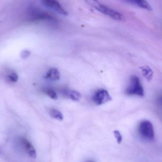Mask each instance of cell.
I'll return each instance as SVG.
<instances>
[{"mask_svg": "<svg viewBox=\"0 0 162 162\" xmlns=\"http://www.w3.org/2000/svg\"><path fill=\"white\" fill-rule=\"evenodd\" d=\"M85 1L90 6L113 20L119 22H125L126 21V18L122 14L101 4L98 0H85Z\"/></svg>", "mask_w": 162, "mask_h": 162, "instance_id": "1", "label": "cell"}, {"mask_svg": "<svg viewBox=\"0 0 162 162\" xmlns=\"http://www.w3.org/2000/svg\"><path fill=\"white\" fill-rule=\"evenodd\" d=\"M126 94L128 95H136L143 97L144 91L139 79L137 76H132L130 79V83L126 90Z\"/></svg>", "mask_w": 162, "mask_h": 162, "instance_id": "2", "label": "cell"}, {"mask_svg": "<svg viewBox=\"0 0 162 162\" xmlns=\"http://www.w3.org/2000/svg\"><path fill=\"white\" fill-rule=\"evenodd\" d=\"M139 133L143 139L152 140L155 137L154 127L152 123L149 121H143L140 123Z\"/></svg>", "mask_w": 162, "mask_h": 162, "instance_id": "3", "label": "cell"}, {"mask_svg": "<svg viewBox=\"0 0 162 162\" xmlns=\"http://www.w3.org/2000/svg\"><path fill=\"white\" fill-rule=\"evenodd\" d=\"M92 99L95 104L101 105L111 101L112 98L106 90L100 89L94 93Z\"/></svg>", "mask_w": 162, "mask_h": 162, "instance_id": "4", "label": "cell"}, {"mask_svg": "<svg viewBox=\"0 0 162 162\" xmlns=\"http://www.w3.org/2000/svg\"><path fill=\"white\" fill-rule=\"evenodd\" d=\"M29 17L31 20L32 21L44 20L53 23L56 22L55 18L52 16L45 13V11H41L37 9H32L30 11Z\"/></svg>", "mask_w": 162, "mask_h": 162, "instance_id": "5", "label": "cell"}, {"mask_svg": "<svg viewBox=\"0 0 162 162\" xmlns=\"http://www.w3.org/2000/svg\"><path fill=\"white\" fill-rule=\"evenodd\" d=\"M41 2L45 6L60 15L65 16L68 15L67 11L62 7L57 0H41Z\"/></svg>", "mask_w": 162, "mask_h": 162, "instance_id": "6", "label": "cell"}, {"mask_svg": "<svg viewBox=\"0 0 162 162\" xmlns=\"http://www.w3.org/2000/svg\"><path fill=\"white\" fill-rule=\"evenodd\" d=\"M21 142L28 156L32 158H36V150L31 143L25 138H22L21 140Z\"/></svg>", "mask_w": 162, "mask_h": 162, "instance_id": "7", "label": "cell"}, {"mask_svg": "<svg viewBox=\"0 0 162 162\" xmlns=\"http://www.w3.org/2000/svg\"><path fill=\"white\" fill-rule=\"evenodd\" d=\"M125 1L129 3L137 5L141 8L147 10L149 11H152L153 10L152 7L146 0H125Z\"/></svg>", "mask_w": 162, "mask_h": 162, "instance_id": "8", "label": "cell"}, {"mask_svg": "<svg viewBox=\"0 0 162 162\" xmlns=\"http://www.w3.org/2000/svg\"><path fill=\"white\" fill-rule=\"evenodd\" d=\"M63 94L65 97L74 101H79L81 98V93L74 90H66L63 92Z\"/></svg>", "mask_w": 162, "mask_h": 162, "instance_id": "9", "label": "cell"}, {"mask_svg": "<svg viewBox=\"0 0 162 162\" xmlns=\"http://www.w3.org/2000/svg\"><path fill=\"white\" fill-rule=\"evenodd\" d=\"M45 78L53 81H58L60 78V73L59 70L56 68L51 69L47 73Z\"/></svg>", "mask_w": 162, "mask_h": 162, "instance_id": "10", "label": "cell"}, {"mask_svg": "<svg viewBox=\"0 0 162 162\" xmlns=\"http://www.w3.org/2000/svg\"><path fill=\"white\" fill-rule=\"evenodd\" d=\"M50 114L51 117L56 119L62 121L63 119V115L62 113L58 110L52 109L50 110Z\"/></svg>", "mask_w": 162, "mask_h": 162, "instance_id": "11", "label": "cell"}, {"mask_svg": "<svg viewBox=\"0 0 162 162\" xmlns=\"http://www.w3.org/2000/svg\"><path fill=\"white\" fill-rule=\"evenodd\" d=\"M142 71L143 73L144 76L146 77L147 79L151 80L152 77V74L153 72L148 67H145L142 68Z\"/></svg>", "mask_w": 162, "mask_h": 162, "instance_id": "12", "label": "cell"}, {"mask_svg": "<svg viewBox=\"0 0 162 162\" xmlns=\"http://www.w3.org/2000/svg\"><path fill=\"white\" fill-rule=\"evenodd\" d=\"M7 77L9 81L11 82H16L18 80V76L17 74L14 71L9 74Z\"/></svg>", "mask_w": 162, "mask_h": 162, "instance_id": "13", "label": "cell"}, {"mask_svg": "<svg viewBox=\"0 0 162 162\" xmlns=\"http://www.w3.org/2000/svg\"><path fill=\"white\" fill-rule=\"evenodd\" d=\"M45 93L52 99H54V100L58 99V95H57L56 92L55 91H54L53 90H47L46 91Z\"/></svg>", "mask_w": 162, "mask_h": 162, "instance_id": "14", "label": "cell"}, {"mask_svg": "<svg viewBox=\"0 0 162 162\" xmlns=\"http://www.w3.org/2000/svg\"><path fill=\"white\" fill-rule=\"evenodd\" d=\"M114 133L115 135V137L117 139V142H118V143H121V141L122 140V137L121 136V134L118 131H114Z\"/></svg>", "mask_w": 162, "mask_h": 162, "instance_id": "15", "label": "cell"}, {"mask_svg": "<svg viewBox=\"0 0 162 162\" xmlns=\"http://www.w3.org/2000/svg\"><path fill=\"white\" fill-rule=\"evenodd\" d=\"M31 54V52L28 50H24L22 51L21 53V57L22 59H26L30 56Z\"/></svg>", "mask_w": 162, "mask_h": 162, "instance_id": "16", "label": "cell"}, {"mask_svg": "<svg viewBox=\"0 0 162 162\" xmlns=\"http://www.w3.org/2000/svg\"><path fill=\"white\" fill-rule=\"evenodd\" d=\"M161 101H162V100H161Z\"/></svg>", "mask_w": 162, "mask_h": 162, "instance_id": "17", "label": "cell"}]
</instances>
